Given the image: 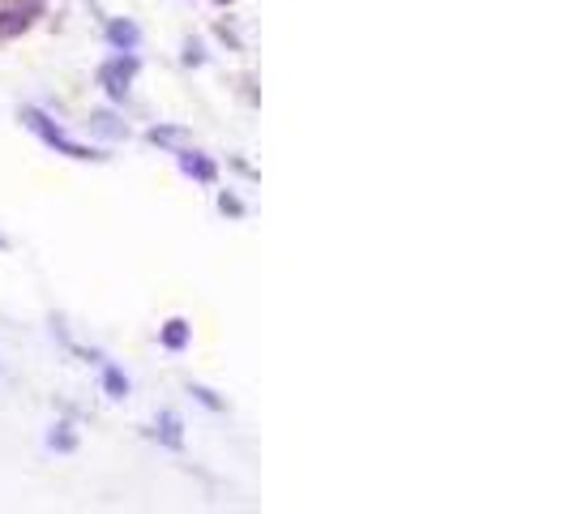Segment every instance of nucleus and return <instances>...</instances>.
<instances>
[{
	"mask_svg": "<svg viewBox=\"0 0 569 514\" xmlns=\"http://www.w3.org/2000/svg\"><path fill=\"white\" fill-rule=\"evenodd\" d=\"M22 125L31 128L34 137L48 146V151H61V155H69V160H95V163H103L107 155L99 151V146H86V142H73L69 133H64L56 121H52V112H43V107H34V103H27L22 107Z\"/></svg>",
	"mask_w": 569,
	"mask_h": 514,
	"instance_id": "obj_1",
	"label": "nucleus"
},
{
	"mask_svg": "<svg viewBox=\"0 0 569 514\" xmlns=\"http://www.w3.org/2000/svg\"><path fill=\"white\" fill-rule=\"evenodd\" d=\"M77 125L86 128L95 142H103V146H116V142H128V133H133V125H128V116L121 112V107H91V112H82L77 116Z\"/></svg>",
	"mask_w": 569,
	"mask_h": 514,
	"instance_id": "obj_2",
	"label": "nucleus"
},
{
	"mask_svg": "<svg viewBox=\"0 0 569 514\" xmlns=\"http://www.w3.org/2000/svg\"><path fill=\"white\" fill-rule=\"evenodd\" d=\"M99 27H103V43H107L112 52H142V43H146L137 18H128V13H107Z\"/></svg>",
	"mask_w": 569,
	"mask_h": 514,
	"instance_id": "obj_3",
	"label": "nucleus"
},
{
	"mask_svg": "<svg viewBox=\"0 0 569 514\" xmlns=\"http://www.w3.org/2000/svg\"><path fill=\"white\" fill-rule=\"evenodd\" d=\"M146 438L158 442L163 450H172V454H185V417L176 408H158V417L146 429Z\"/></svg>",
	"mask_w": 569,
	"mask_h": 514,
	"instance_id": "obj_4",
	"label": "nucleus"
},
{
	"mask_svg": "<svg viewBox=\"0 0 569 514\" xmlns=\"http://www.w3.org/2000/svg\"><path fill=\"white\" fill-rule=\"evenodd\" d=\"M146 142L158 146V151H167V155H180V151L193 146V128L180 125V121H155V125L146 128Z\"/></svg>",
	"mask_w": 569,
	"mask_h": 514,
	"instance_id": "obj_5",
	"label": "nucleus"
},
{
	"mask_svg": "<svg viewBox=\"0 0 569 514\" xmlns=\"http://www.w3.org/2000/svg\"><path fill=\"white\" fill-rule=\"evenodd\" d=\"M43 4L48 0H0V27H4V34L34 27V18H43Z\"/></svg>",
	"mask_w": 569,
	"mask_h": 514,
	"instance_id": "obj_6",
	"label": "nucleus"
},
{
	"mask_svg": "<svg viewBox=\"0 0 569 514\" xmlns=\"http://www.w3.org/2000/svg\"><path fill=\"white\" fill-rule=\"evenodd\" d=\"M176 163H180V172L189 176V181H197V185H219V163L210 160L206 151H197V146H189V151H180L176 155Z\"/></svg>",
	"mask_w": 569,
	"mask_h": 514,
	"instance_id": "obj_7",
	"label": "nucleus"
},
{
	"mask_svg": "<svg viewBox=\"0 0 569 514\" xmlns=\"http://www.w3.org/2000/svg\"><path fill=\"white\" fill-rule=\"evenodd\" d=\"M189 343H193V326L185 318H172L158 326V348H163V352L180 356V352H189Z\"/></svg>",
	"mask_w": 569,
	"mask_h": 514,
	"instance_id": "obj_8",
	"label": "nucleus"
},
{
	"mask_svg": "<svg viewBox=\"0 0 569 514\" xmlns=\"http://www.w3.org/2000/svg\"><path fill=\"white\" fill-rule=\"evenodd\" d=\"M99 386H103V394L116 399V403L133 394V382H128V373L116 364V360H103V364H99Z\"/></svg>",
	"mask_w": 569,
	"mask_h": 514,
	"instance_id": "obj_9",
	"label": "nucleus"
},
{
	"mask_svg": "<svg viewBox=\"0 0 569 514\" xmlns=\"http://www.w3.org/2000/svg\"><path fill=\"white\" fill-rule=\"evenodd\" d=\"M77 446H82V438H77V420L73 417L56 420V424L48 429V450H56V454H77Z\"/></svg>",
	"mask_w": 569,
	"mask_h": 514,
	"instance_id": "obj_10",
	"label": "nucleus"
},
{
	"mask_svg": "<svg viewBox=\"0 0 569 514\" xmlns=\"http://www.w3.org/2000/svg\"><path fill=\"white\" fill-rule=\"evenodd\" d=\"M180 64L185 69H206L210 64V43L201 34H185L180 39Z\"/></svg>",
	"mask_w": 569,
	"mask_h": 514,
	"instance_id": "obj_11",
	"label": "nucleus"
},
{
	"mask_svg": "<svg viewBox=\"0 0 569 514\" xmlns=\"http://www.w3.org/2000/svg\"><path fill=\"white\" fill-rule=\"evenodd\" d=\"M189 394H193V403H201L206 412H215V417H227L231 408H227V399H219L210 386H201V382H189Z\"/></svg>",
	"mask_w": 569,
	"mask_h": 514,
	"instance_id": "obj_12",
	"label": "nucleus"
},
{
	"mask_svg": "<svg viewBox=\"0 0 569 514\" xmlns=\"http://www.w3.org/2000/svg\"><path fill=\"white\" fill-rule=\"evenodd\" d=\"M215 206H219V215H227V219H245V215H249V210H245V202H240L231 189H219Z\"/></svg>",
	"mask_w": 569,
	"mask_h": 514,
	"instance_id": "obj_13",
	"label": "nucleus"
},
{
	"mask_svg": "<svg viewBox=\"0 0 569 514\" xmlns=\"http://www.w3.org/2000/svg\"><path fill=\"white\" fill-rule=\"evenodd\" d=\"M9 249H13V240H9L4 232H0V254H9Z\"/></svg>",
	"mask_w": 569,
	"mask_h": 514,
	"instance_id": "obj_14",
	"label": "nucleus"
}]
</instances>
